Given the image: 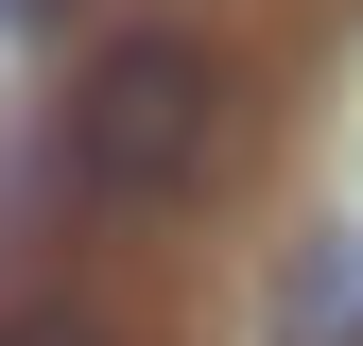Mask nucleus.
<instances>
[{
    "instance_id": "f257e3e1",
    "label": "nucleus",
    "mask_w": 363,
    "mask_h": 346,
    "mask_svg": "<svg viewBox=\"0 0 363 346\" xmlns=\"http://www.w3.org/2000/svg\"><path fill=\"white\" fill-rule=\"evenodd\" d=\"M208 156H225V69H208V35H104V52L69 69V173H86L104 208L208 191Z\"/></svg>"
},
{
    "instance_id": "f03ea898",
    "label": "nucleus",
    "mask_w": 363,
    "mask_h": 346,
    "mask_svg": "<svg viewBox=\"0 0 363 346\" xmlns=\"http://www.w3.org/2000/svg\"><path fill=\"white\" fill-rule=\"evenodd\" d=\"M277 346H363V225H311L277 260Z\"/></svg>"
},
{
    "instance_id": "7ed1b4c3",
    "label": "nucleus",
    "mask_w": 363,
    "mask_h": 346,
    "mask_svg": "<svg viewBox=\"0 0 363 346\" xmlns=\"http://www.w3.org/2000/svg\"><path fill=\"white\" fill-rule=\"evenodd\" d=\"M0 346H121L104 312H69V294H35V312H0Z\"/></svg>"
}]
</instances>
